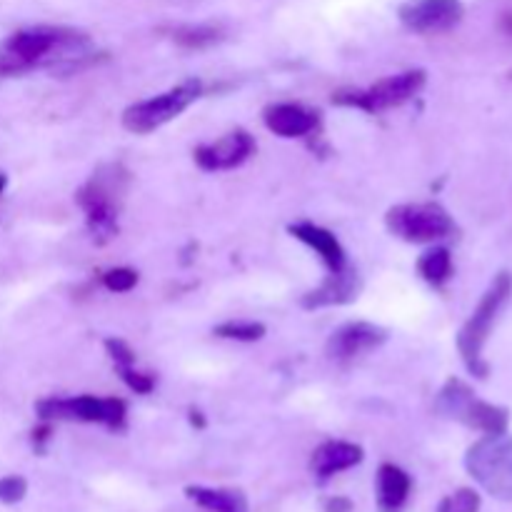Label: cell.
<instances>
[{"mask_svg":"<svg viewBox=\"0 0 512 512\" xmlns=\"http://www.w3.org/2000/svg\"><path fill=\"white\" fill-rule=\"evenodd\" d=\"M463 15V0H405L398 8L400 23L418 35L448 33Z\"/></svg>","mask_w":512,"mask_h":512,"instance_id":"cell-10","label":"cell"},{"mask_svg":"<svg viewBox=\"0 0 512 512\" xmlns=\"http://www.w3.org/2000/svg\"><path fill=\"white\" fill-rule=\"evenodd\" d=\"M50 433H53V430H50V423H45V420H43V425H40V428L33 433V445H35V448L43 450V445L50 440Z\"/></svg>","mask_w":512,"mask_h":512,"instance_id":"cell-27","label":"cell"},{"mask_svg":"<svg viewBox=\"0 0 512 512\" xmlns=\"http://www.w3.org/2000/svg\"><path fill=\"white\" fill-rule=\"evenodd\" d=\"M265 128L280 138H308L318 133L320 115L300 103H273L263 110Z\"/></svg>","mask_w":512,"mask_h":512,"instance_id":"cell-13","label":"cell"},{"mask_svg":"<svg viewBox=\"0 0 512 512\" xmlns=\"http://www.w3.org/2000/svg\"><path fill=\"white\" fill-rule=\"evenodd\" d=\"M35 413L45 423L55 420H75V423H98L110 430H123L128 418V405L120 398H95V395H78V398H45L35 403Z\"/></svg>","mask_w":512,"mask_h":512,"instance_id":"cell-8","label":"cell"},{"mask_svg":"<svg viewBox=\"0 0 512 512\" xmlns=\"http://www.w3.org/2000/svg\"><path fill=\"white\" fill-rule=\"evenodd\" d=\"M465 470L495 500H512V435H483L465 453Z\"/></svg>","mask_w":512,"mask_h":512,"instance_id":"cell-4","label":"cell"},{"mask_svg":"<svg viewBox=\"0 0 512 512\" xmlns=\"http://www.w3.org/2000/svg\"><path fill=\"white\" fill-rule=\"evenodd\" d=\"M418 273L423 275L425 283L443 288L450 278H453V255L448 248H433L428 253L420 255Z\"/></svg>","mask_w":512,"mask_h":512,"instance_id":"cell-20","label":"cell"},{"mask_svg":"<svg viewBox=\"0 0 512 512\" xmlns=\"http://www.w3.org/2000/svg\"><path fill=\"white\" fill-rule=\"evenodd\" d=\"M128 185L130 175L123 165H103L75 193V203L85 213V223L95 243H108L118 235V218Z\"/></svg>","mask_w":512,"mask_h":512,"instance_id":"cell-2","label":"cell"},{"mask_svg":"<svg viewBox=\"0 0 512 512\" xmlns=\"http://www.w3.org/2000/svg\"><path fill=\"white\" fill-rule=\"evenodd\" d=\"M105 350H108V358L110 363H113L115 373L120 375V380H123L133 393L138 395L153 393L155 378L150 373H143V370L135 368V353L125 340L108 338L105 340Z\"/></svg>","mask_w":512,"mask_h":512,"instance_id":"cell-17","label":"cell"},{"mask_svg":"<svg viewBox=\"0 0 512 512\" xmlns=\"http://www.w3.org/2000/svg\"><path fill=\"white\" fill-rule=\"evenodd\" d=\"M425 80H428L425 70H405V73L378 80L365 90H340L333 95V103L375 115L390 108H400L413 100L425 88Z\"/></svg>","mask_w":512,"mask_h":512,"instance_id":"cell-7","label":"cell"},{"mask_svg":"<svg viewBox=\"0 0 512 512\" xmlns=\"http://www.w3.org/2000/svg\"><path fill=\"white\" fill-rule=\"evenodd\" d=\"M385 225L395 238L405 243H438L455 233V223L448 210L438 203H403L385 215Z\"/></svg>","mask_w":512,"mask_h":512,"instance_id":"cell-9","label":"cell"},{"mask_svg":"<svg viewBox=\"0 0 512 512\" xmlns=\"http://www.w3.org/2000/svg\"><path fill=\"white\" fill-rule=\"evenodd\" d=\"M512 295V275L500 273L493 280V285L488 288V293L483 295V300L478 303L475 313L470 315L468 323L460 328L458 335V350L463 355V363L468 365V370L478 378H488V365L483 363V348L488 343V335L493 330L495 320H498L500 310L508 305Z\"/></svg>","mask_w":512,"mask_h":512,"instance_id":"cell-3","label":"cell"},{"mask_svg":"<svg viewBox=\"0 0 512 512\" xmlns=\"http://www.w3.org/2000/svg\"><path fill=\"white\" fill-rule=\"evenodd\" d=\"M5 185H8V178H5V175H0V193L5 190Z\"/></svg>","mask_w":512,"mask_h":512,"instance_id":"cell-29","label":"cell"},{"mask_svg":"<svg viewBox=\"0 0 512 512\" xmlns=\"http://www.w3.org/2000/svg\"><path fill=\"white\" fill-rule=\"evenodd\" d=\"M288 230L295 240H300V243H305L308 248H313L315 253L320 255V260H323L325 268H328V275H338L345 273L348 268H353V265L348 263V255H345V248L340 245V240L335 238V233H330L328 228H323V225L303 220V223H293Z\"/></svg>","mask_w":512,"mask_h":512,"instance_id":"cell-14","label":"cell"},{"mask_svg":"<svg viewBox=\"0 0 512 512\" xmlns=\"http://www.w3.org/2000/svg\"><path fill=\"white\" fill-rule=\"evenodd\" d=\"M435 408H438L445 418L458 420V423L468 425V428L480 430L483 435L505 433L510 423L508 410L480 400L463 380L455 378L448 380L445 388L440 390L438 400H435Z\"/></svg>","mask_w":512,"mask_h":512,"instance_id":"cell-6","label":"cell"},{"mask_svg":"<svg viewBox=\"0 0 512 512\" xmlns=\"http://www.w3.org/2000/svg\"><path fill=\"white\" fill-rule=\"evenodd\" d=\"M170 35H173L175 43H178L180 48H185V50L210 48V45L220 43V40L225 38L223 28H220V25H210V23L180 25V28H175Z\"/></svg>","mask_w":512,"mask_h":512,"instance_id":"cell-21","label":"cell"},{"mask_svg":"<svg viewBox=\"0 0 512 512\" xmlns=\"http://www.w3.org/2000/svg\"><path fill=\"white\" fill-rule=\"evenodd\" d=\"M190 423H193L195 428H205V420H203V415L198 413V410H190Z\"/></svg>","mask_w":512,"mask_h":512,"instance_id":"cell-28","label":"cell"},{"mask_svg":"<svg viewBox=\"0 0 512 512\" xmlns=\"http://www.w3.org/2000/svg\"><path fill=\"white\" fill-rule=\"evenodd\" d=\"M410 488L413 480L403 468L393 463H383L375 478V495H378V510L380 512H398L408 503Z\"/></svg>","mask_w":512,"mask_h":512,"instance_id":"cell-18","label":"cell"},{"mask_svg":"<svg viewBox=\"0 0 512 512\" xmlns=\"http://www.w3.org/2000/svg\"><path fill=\"white\" fill-rule=\"evenodd\" d=\"M388 340V330L373 323H348L328 338L325 353L335 363H350L365 353H373Z\"/></svg>","mask_w":512,"mask_h":512,"instance_id":"cell-12","label":"cell"},{"mask_svg":"<svg viewBox=\"0 0 512 512\" xmlns=\"http://www.w3.org/2000/svg\"><path fill=\"white\" fill-rule=\"evenodd\" d=\"M90 63H95L93 38L68 25H30L0 43V78L30 70L73 73Z\"/></svg>","mask_w":512,"mask_h":512,"instance_id":"cell-1","label":"cell"},{"mask_svg":"<svg viewBox=\"0 0 512 512\" xmlns=\"http://www.w3.org/2000/svg\"><path fill=\"white\" fill-rule=\"evenodd\" d=\"M218 338L238 340V343H255V340L265 338V325L253 323V320H228V323L218 325L213 330Z\"/></svg>","mask_w":512,"mask_h":512,"instance_id":"cell-22","label":"cell"},{"mask_svg":"<svg viewBox=\"0 0 512 512\" xmlns=\"http://www.w3.org/2000/svg\"><path fill=\"white\" fill-rule=\"evenodd\" d=\"M103 285L110 293H130L138 285V273L133 268H113L103 275Z\"/></svg>","mask_w":512,"mask_h":512,"instance_id":"cell-24","label":"cell"},{"mask_svg":"<svg viewBox=\"0 0 512 512\" xmlns=\"http://www.w3.org/2000/svg\"><path fill=\"white\" fill-rule=\"evenodd\" d=\"M28 495V480L23 475H5L0 478V503L15 505Z\"/></svg>","mask_w":512,"mask_h":512,"instance_id":"cell-25","label":"cell"},{"mask_svg":"<svg viewBox=\"0 0 512 512\" xmlns=\"http://www.w3.org/2000/svg\"><path fill=\"white\" fill-rule=\"evenodd\" d=\"M360 293V275L355 268H348L345 273L328 275L315 290L303 295L300 305L305 310L333 308V305H348L358 298Z\"/></svg>","mask_w":512,"mask_h":512,"instance_id":"cell-15","label":"cell"},{"mask_svg":"<svg viewBox=\"0 0 512 512\" xmlns=\"http://www.w3.org/2000/svg\"><path fill=\"white\" fill-rule=\"evenodd\" d=\"M185 495L193 500L195 505L213 512H243L245 498L235 490H215V488H200V485H190L185 488Z\"/></svg>","mask_w":512,"mask_h":512,"instance_id":"cell-19","label":"cell"},{"mask_svg":"<svg viewBox=\"0 0 512 512\" xmlns=\"http://www.w3.org/2000/svg\"><path fill=\"white\" fill-rule=\"evenodd\" d=\"M480 495L473 488H460L438 505V512H478Z\"/></svg>","mask_w":512,"mask_h":512,"instance_id":"cell-23","label":"cell"},{"mask_svg":"<svg viewBox=\"0 0 512 512\" xmlns=\"http://www.w3.org/2000/svg\"><path fill=\"white\" fill-rule=\"evenodd\" d=\"M255 140L248 130H233V133L223 135L220 140L208 145H200L195 148L193 158L198 163L200 170H208V173H218V170H233L238 165H243L250 155L255 153Z\"/></svg>","mask_w":512,"mask_h":512,"instance_id":"cell-11","label":"cell"},{"mask_svg":"<svg viewBox=\"0 0 512 512\" xmlns=\"http://www.w3.org/2000/svg\"><path fill=\"white\" fill-rule=\"evenodd\" d=\"M200 95H203V83H200L198 78L183 80V83L165 90V93L155 95V98L140 100V103L125 108L123 128L135 135L155 133V130L163 128L165 123H170V120L178 118L180 113H185Z\"/></svg>","mask_w":512,"mask_h":512,"instance_id":"cell-5","label":"cell"},{"mask_svg":"<svg viewBox=\"0 0 512 512\" xmlns=\"http://www.w3.org/2000/svg\"><path fill=\"white\" fill-rule=\"evenodd\" d=\"M353 503L348 498H330L325 500V512H350Z\"/></svg>","mask_w":512,"mask_h":512,"instance_id":"cell-26","label":"cell"},{"mask_svg":"<svg viewBox=\"0 0 512 512\" xmlns=\"http://www.w3.org/2000/svg\"><path fill=\"white\" fill-rule=\"evenodd\" d=\"M365 453L360 445L348 443V440H328V443L318 445L310 455V470L315 478L328 480L333 475L345 473V470L355 468L363 463Z\"/></svg>","mask_w":512,"mask_h":512,"instance_id":"cell-16","label":"cell"}]
</instances>
